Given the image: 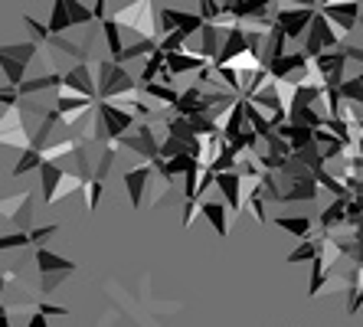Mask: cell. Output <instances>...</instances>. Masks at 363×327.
<instances>
[{"label": "cell", "mask_w": 363, "mask_h": 327, "mask_svg": "<svg viewBox=\"0 0 363 327\" xmlns=\"http://www.w3.org/2000/svg\"><path fill=\"white\" fill-rule=\"evenodd\" d=\"M66 13H69V26H89L92 23V10L79 4V0H66Z\"/></svg>", "instance_id": "32"}, {"label": "cell", "mask_w": 363, "mask_h": 327, "mask_svg": "<svg viewBox=\"0 0 363 327\" xmlns=\"http://www.w3.org/2000/svg\"><path fill=\"white\" fill-rule=\"evenodd\" d=\"M26 203H30V193L0 197V219H13V223H20V219L26 216Z\"/></svg>", "instance_id": "23"}, {"label": "cell", "mask_w": 363, "mask_h": 327, "mask_svg": "<svg viewBox=\"0 0 363 327\" xmlns=\"http://www.w3.org/2000/svg\"><path fill=\"white\" fill-rule=\"evenodd\" d=\"M0 327H10V314H7V308L0 304Z\"/></svg>", "instance_id": "45"}, {"label": "cell", "mask_w": 363, "mask_h": 327, "mask_svg": "<svg viewBox=\"0 0 363 327\" xmlns=\"http://www.w3.org/2000/svg\"><path fill=\"white\" fill-rule=\"evenodd\" d=\"M52 86H62V76L60 72H46V76H33V79H23L17 86V98H30L36 92H46Z\"/></svg>", "instance_id": "21"}, {"label": "cell", "mask_w": 363, "mask_h": 327, "mask_svg": "<svg viewBox=\"0 0 363 327\" xmlns=\"http://www.w3.org/2000/svg\"><path fill=\"white\" fill-rule=\"evenodd\" d=\"M30 246L23 229H13V233H0V252H10V249H23Z\"/></svg>", "instance_id": "35"}, {"label": "cell", "mask_w": 363, "mask_h": 327, "mask_svg": "<svg viewBox=\"0 0 363 327\" xmlns=\"http://www.w3.org/2000/svg\"><path fill=\"white\" fill-rule=\"evenodd\" d=\"M344 43V36L334 30V26L328 23V20L321 17V10L314 13V20L308 23V30H304V56L308 59H318L321 52H330V50H337V46Z\"/></svg>", "instance_id": "5"}, {"label": "cell", "mask_w": 363, "mask_h": 327, "mask_svg": "<svg viewBox=\"0 0 363 327\" xmlns=\"http://www.w3.org/2000/svg\"><path fill=\"white\" fill-rule=\"evenodd\" d=\"M36 268H40L43 275H72L76 262L72 258H60L50 249H36Z\"/></svg>", "instance_id": "15"}, {"label": "cell", "mask_w": 363, "mask_h": 327, "mask_svg": "<svg viewBox=\"0 0 363 327\" xmlns=\"http://www.w3.org/2000/svg\"><path fill=\"white\" fill-rule=\"evenodd\" d=\"M40 164H43V157H40V151H33V147H26L23 151V157H20V164L13 167V177H23V173H30L36 167L40 171Z\"/></svg>", "instance_id": "34"}, {"label": "cell", "mask_w": 363, "mask_h": 327, "mask_svg": "<svg viewBox=\"0 0 363 327\" xmlns=\"http://www.w3.org/2000/svg\"><path fill=\"white\" fill-rule=\"evenodd\" d=\"M89 10H92V20H101V23L108 20V4H105V0H95V4H89Z\"/></svg>", "instance_id": "43"}, {"label": "cell", "mask_w": 363, "mask_h": 327, "mask_svg": "<svg viewBox=\"0 0 363 327\" xmlns=\"http://www.w3.org/2000/svg\"><path fill=\"white\" fill-rule=\"evenodd\" d=\"M311 66L318 72V79L324 82V88H340V82L347 79V59L340 56V50L321 52L318 59H311Z\"/></svg>", "instance_id": "10"}, {"label": "cell", "mask_w": 363, "mask_h": 327, "mask_svg": "<svg viewBox=\"0 0 363 327\" xmlns=\"http://www.w3.org/2000/svg\"><path fill=\"white\" fill-rule=\"evenodd\" d=\"M82 190V180H79L76 173H62V180H60V187H56V200H66V197H72V193H79Z\"/></svg>", "instance_id": "36"}, {"label": "cell", "mask_w": 363, "mask_h": 327, "mask_svg": "<svg viewBox=\"0 0 363 327\" xmlns=\"http://www.w3.org/2000/svg\"><path fill=\"white\" fill-rule=\"evenodd\" d=\"M66 278H69V275H43V285H40V288H43V294L56 292V288H60V285L66 282Z\"/></svg>", "instance_id": "41"}, {"label": "cell", "mask_w": 363, "mask_h": 327, "mask_svg": "<svg viewBox=\"0 0 363 327\" xmlns=\"http://www.w3.org/2000/svg\"><path fill=\"white\" fill-rule=\"evenodd\" d=\"M213 183H216V190L223 193V203H226V210L233 216H239L242 210H239V173H216L213 177Z\"/></svg>", "instance_id": "16"}, {"label": "cell", "mask_w": 363, "mask_h": 327, "mask_svg": "<svg viewBox=\"0 0 363 327\" xmlns=\"http://www.w3.org/2000/svg\"><path fill=\"white\" fill-rule=\"evenodd\" d=\"M62 167L60 164H50V161H43L40 164V183H43V203L46 207H52L56 203V187H60V180H62Z\"/></svg>", "instance_id": "18"}, {"label": "cell", "mask_w": 363, "mask_h": 327, "mask_svg": "<svg viewBox=\"0 0 363 327\" xmlns=\"http://www.w3.org/2000/svg\"><path fill=\"white\" fill-rule=\"evenodd\" d=\"M82 190H85V197H89V213H95V210H99V203H101V190H105V183L89 180Z\"/></svg>", "instance_id": "38"}, {"label": "cell", "mask_w": 363, "mask_h": 327, "mask_svg": "<svg viewBox=\"0 0 363 327\" xmlns=\"http://www.w3.org/2000/svg\"><path fill=\"white\" fill-rule=\"evenodd\" d=\"M357 26H360V30H363V20H360V23H357Z\"/></svg>", "instance_id": "47"}, {"label": "cell", "mask_w": 363, "mask_h": 327, "mask_svg": "<svg viewBox=\"0 0 363 327\" xmlns=\"http://www.w3.org/2000/svg\"><path fill=\"white\" fill-rule=\"evenodd\" d=\"M115 161H118V147H115V144H105V147H101L99 164L92 167V180H99V183L108 180V173H111V167H115Z\"/></svg>", "instance_id": "27"}, {"label": "cell", "mask_w": 363, "mask_h": 327, "mask_svg": "<svg viewBox=\"0 0 363 327\" xmlns=\"http://www.w3.org/2000/svg\"><path fill=\"white\" fill-rule=\"evenodd\" d=\"M154 171L147 167V164H141V167H135V171L125 173V187H128V200H131V207L141 210L144 207V197H147V183H151Z\"/></svg>", "instance_id": "14"}, {"label": "cell", "mask_w": 363, "mask_h": 327, "mask_svg": "<svg viewBox=\"0 0 363 327\" xmlns=\"http://www.w3.org/2000/svg\"><path fill=\"white\" fill-rule=\"evenodd\" d=\"M337 50H340V56H344L347 62L354 59V62H360V66H363V46H354V43H347V40H344Z\"/></svg>", "instance_id": "40"}, {"label": "cell", "mask_w": 363, "mask_h": 327, "mask_svg": "<svg viewBox=\"0 0 363 327\" xmlns=\"http://www.w3.org/2000/svg\"><path fill=\"white\" fill-rule=\"evenodd\" d=\"M4 118H0V144L7 147H20L26 151L30 147V131H26V121L20 108H4Z\"/></svg>", "instance_id": "11"}, {"label": "cell", "mask_w": 363, "mask_h": 327, "mask_svg": "<svg viewBox=\"0 0 363 327\" xmlns=\"http://www.w3.org/2000/svg\"><path fill=\"white\" fill-rule=\"evenodd\" d=\"M357 82H360V88H363V72H360V76H357Z\"/></svg>", "instance_id": "46"}, {"label": "cell", "mask_w": 363, "mask_h": 327, "mask_svg": "<svg viewBox=\"0 0 363 327\" xmlns=\"http://www.w3.org/2000/svg\"><path fill=\"white\" fill-rule=\"evenodd\" d=\"M272 223L279 226V229H285V233L298 236V239L314 236V219L311 216H272Z\"/></svg>", "instance_id": "19"}, {"label": "cell", "mask_w": 363, "mask_h": 327, "mask_svg": "<svg viewBox=\"0 0 363 327\" xmlns=\"http://www.w3.org/2000/svg\"><path fill=\"white\" fill-rule=\"evenodd\" d=\"M318 246H321V233L308 236V239H301V246H298L295 252H288V262H291V265H298V262H311V258L318 256Z\"/></svg>", "instance_id": "29"}, {"label": "cell", "mask_w": 363, "mask_h": 327, "mask_svg": "<svg viewBox=\"0 0 363 327\" xmlns=\"http://www.w3.org/2000/svg\"><path fill=\"white\" fill-rule=\"evenodd\" d=\"M196 213L206 216V223L216 229L220 239H229V223H233V213L226 210L223 200H196Z\"/></svg>", "instance_id": "13"}, {"label": "cell", "mask_w": 363, "mask_h": 327, "mask_svg": "<svg viewBox=\"0 0 363 327\" xmlns=\"http://www.w3.org/2000/svg\"><path fill=\"white\" fill-rule=\"evenodd\" d=\"M46 30H50V36H62L66 30H72V26H69V13H66V0H52Z\"/></svg>", "instance_id": "28"}, {"label": "cell", "mask_w": 363, "mask_h": 327, "mask_svg": "<svg viewBox=\"0 0 363 327\" xmlns=\"http://www.w3.org/2000/svg\"><path fill=\"white\" fill-rule=\"evenodd\" d=\"M101 33H105V43H108V50H111V62H115L121 56V50H125L118 23H115V20H105V23H101Z\"/></svg>", "instance_id": "31"}, {"label": "cell", "mask_w": 363, "mask_h": 327, "mask_svg": "<svg viewBox=\"0 0 363 327\" xmlns=\"http://www.w3.org/2000/svg\"><path fill=\"white\" fill-rule=\"evenodd\" d=\"M108 20H115L118 30L121 26L135 30L138 40H161V33H157V4H151V0H141V4H121Z\"/></svg>", "instance_id": "2"}, {"label": "cell", "mask_w": 363, "mask_h": 327, "mask_svg": "<svg viewBox=\"0 0 363 327\" xmlns=\"http://www.w3.org/2000/svg\"><path fill=\"white\" fill-rule=\"evenodd\" d=\"M298 327H301V324H298Z\"/></svg>", "instance_id": "49"}, {"label": "cell", "mask_w": 363, "mask_h": 327, "mask_svg": "<svg viewBox=\"0 0 363 327\" xmlns=\"http://www.w3.org/2000/svg\"><path fill=\"white\" fill-rule=\"evenodd\" d=\"M154 50H157V40H135L131 46L121 50V56L115 59V66H125V62H135V59H147Z\"/></svg>", "instance_id": "24"}, {"label": "cell", "mask_w": 363, "mask_h": 327, "mask_svg": "<svg viewBox=\"0 0 363 327\" xmlns=\"http://www.w3.org/2000/svg\"><path fill=\"white\" fill-rule=\"evenodd\" d=\"M23 327H50V318H43V314H30V318H26V324Z\"/></svg>", "instance_id": "44"}, {"label": "cell", "mask_w": 363, "mask_h": 327, "mask_svg": "<svg viewBox=\"0 0 363 327\" xmlns=\"http://www.w3.org/2000/svg\"><path fill=\"white\" fill-rule=\"evenodd\" d=\"M344 219H347V200H334V203L321 213V233H334V229H340Z\"/></svg>", "instance_id": "25"}, {"label": "cell", "mask_w": 363, "mask_h": 327, "mask_svg": "<svg viewBox=\"0 0 363 327\" xmlns=\"http://www.w3.org/2000/svg\"><path fill=\"white\" fill-rule=\"evenodd\" d=\"M95 92L99 102H118L128 95L138 92V79L131 72H125V66H115L111 59H99L95 62Z\"/></svg>", "instance_id": "1"}, {"label": "cell", "mask_w": 363, "mask_h": 327, "mask_svg": "<svg viewBox=\"0 0 363 327\" xmlns=\"http://www.w3.org/2000/svg\"><path fill=\"white\" fill-rule=\"evenodd\" d=\"M23 23H26V30L40 40V43H46L50 40V30H46V23H40V20H33V17H23Z\"/></svg>", "instance_id": "39"}, {"label": "cell", "mask_w": 363, "mask_h": 327, "mask_svg": "<svg viewBox=\"0 0 363 327\" xmlns=\"http://www.w3.org/2000/svg\"><path fill=\"white\" fill-rule=\"evenodd\" d=\"M144 95H151L154 102H161V105H167V112L177 105V98H180V88H170V86H161V82H147V86H138Z\"/></svg>", "instance_id": "26"}, {"label": "cell", "mask_w": 363, "mask_h": 327, "mask_svg": "<svg viewBox=\"0 0 363 327\" xmlns=\"http://www.w3.org/2000/svg\"><path fill=\"white\" fill-rule=\"evenodd\" d=\"M157 144H161V138H157V128H154L151 121H138L135 128L125 131V134L115 141V147H128V151H135V154L144 157L147 164L157 161Z\"/></svg>", "instance_id": "6"}, {"label": "cell", "mask_w": 363, "mask_h": 327, "mask_svg": "<svg viewBox=\"0 0 363 327\" xmlns=\"http://www.w3.org/2000/svg\"><path fill=\"white\" fill-rule=\"evenodd\" d=\"M360 20H363V10H360Z\"/></svg>", "instance_id": "48"}, {"label": "cell", "mask_w": 363, "mask_h": 327, "mask_svg": "<svg viewBox=\"0 0 363 327\" xmlns=\"http://www.w3.org/2000/svg\"><path fill=\"white\" fill-rule=\"evenodd\" d=\"M285 52H288V40L281 36L279 26H272L269 33H265V43H262V66L275 62L279 56H285Z\"/></svg>", "instance_id": "22"}, {"label": "cell", "mask_w": 363, "mask_h": 327, "mask_svg": "<svg viewBox=\"0 0 363 327\" xmlns=\"http://www.w3.org/2000/svg\"><path fill=\"white\" fill-rule=\"evenodd\" d=\"M321 7L318 0H301V4H279V10H275V26L281 30V36L285 40H301L304 30H308V23L314 20V13Z\"/></svg>", "instance_id": "3"}, {"label": "cell", "mask_w": 363, "mask_h": 327, "mask_svg": "<svg viewBox=\"0 0 363 327\" xmlns=\"http://www.w3.org/2000/svg\"><path fill=\"white\" fill-rule=\"evenodd\" d=\"M0 105H4V108H17L20 105V98H17V88H0Z\"/></svg>", "instance_id": "42"}, {"label": "cell", "mask_w": 363, "mask_h": 327, "mask_svg": "<svg viewBox=\"0 0 363 327\" xmlns=\"http://www.w3.org/2000/svg\"><path fill=\"white\" fill-rule=\"evenodd\" d=\"M223 40H226V30H220V26H213V23H203V30H200V46H196V52H200L206 62H213L216 56H220Z\"/></svg>", "instance_id": "17"}, {"label": "cell", "mask_w": 363, "mask_h": 327, "mask_svg": "<svg viewBox=\"0 0 363 327\" xmlns=\"http://www.w3.org/2000/svg\"><path fill=\"white\" fill-rule=\"evenodd\" d=\"M206 66H210V62L203 59L200 52H196V46H190V43H186L184 52H170V56H164V69H167L174 79L186 76V72H200V69H206Z\"/></svg>", "instance_id": "12"}, {"label": "cell", "mask_w": 363, "mask_h": 327, "mask_svg": "<svg viewBox=\"0 0 363 327\" xmlns=\"http://www.w3.org/2000/svg\"><path fill=\"white\" fill-rule=\"evenodd\" d=\"M275 134H279L281 141H285L288 147H291V154H295V151H301V147H308L311 144V134L314 131L311 128H304V125H281V128H275Z\"/></svg>", "instance_id": "20"}, {"label": "cell", "mask_w": 363, "mask_h": 327, "mask_svg": "<svg viewBox=\"0 0 363 327\" xmlns=\"http://www.w3.org/2000/svg\"><path fill=\"white\" fill-rule=\"evenodd\" d=\"M40 56V46L36 43H7L0 46V69L7 76V86L17 88L20 82L26 79V69H30V62Z\"/></svg>", "instance_id": "4"}, {"label": "cell", "mask_w": 363, "mask_h": 327, "mask_svg": "<svg viewBox=\"0 0 363 327\" xmlns=\"http://www.w3.org/2000/svg\"><path fill=\"white\" fill-rule=\"evenodd\" d=\"M161 69H164V52H161V50H154L151 56H147V62H144L141 76H138V86H147V82H157V76H161Z\"/></svg>", "instance_id": "30"}, {"label": "cell", "mask_w": 363, "mask_h": 327, "mask_svg": "<svg viewBox=\"0 0 363 327\" xmlns=\"http://www.w3.org/2000/svg\"><path fill=\"white\" fill-rule=\"evenodd\" d=\"M95 115H99L101 128H105V138H108V144H115V141L125 134V131L135 128V118L128 112H121L118 105L111 102H95Z\"/></svg>", "instance_id": "9"}, {"label": "cell", "mask_w": 363, "mask_h": 327, "mask_svg": "<svg viewBox=\"0 0 363 327\" xmlns=\"http://www.w3.org/2000/svg\"><path fill=\"white\" fill-rule=\"evenodd\" d=\"M56 233H60V226H56V223H50V226H33V229L26 233V239H30L33 246H40V249H43V242L52 239Z\"/></svg>", "instance_id": "37"}, {"label": "cell", "mask_w": 363, "mask_h": 327, "mask_svg": "<svg viewBox=\"0 0 363 327\" xmlns=\"http://www.w3.org/2000/svg\"><path fill=\"white\" fill-rule=\"evenodd\" d=\"M60 92L79 95V98H89V102H99V92H95V76H92V69H89V62H76L69 72H62Z\"/></svg>", "instance_id": "8"}, {"label": "cell", "mask_w": 363, "mask_h": 327, "mask_svg": "<svg viewBox=\"0 0 363 327\" xmlns=\"http://www.w3.org/2000/svg\"><path fill=\"white\" fill-rule=\"evenodd\" d=\"M196 180H200V164H190L186 167V173H184V203H194L196 200Z\"/></svg>", "instance_id": "33"}, {"label": "cell", "mask_w": 363, "mask_h": 327, "mask_svg": "<svg viewBox=\"0 0 363 327\" xmlns=\"http://www.w3.org/2000/svg\"><path fill=\"white\" fill-rule=\"evenodd\" d=\"M360 10L363 4H357V0H350V4H321V17L347 40V33H354L357 23H360Z\"/></svg>", "instance_id": "7"}]
</instances>
